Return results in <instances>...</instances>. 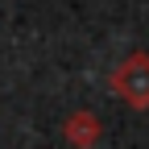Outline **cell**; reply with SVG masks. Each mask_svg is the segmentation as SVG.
<instances>
[{
  "label": "cell",
  "instance_id": "cell-1",
  "mask_svg": "<svg viewBox=\"0 0 149 149\" xmlns=\"http://www.w3.org/2000/svg\"><path fill=\"white\" fill-rule=\"evenodd\" d=\"M112 91L128 108H149V54L145 50H133L112 70Z\"/></svg>",
  "mask_w": 149,
  "mask_h": 149
},
{
  "label": "cell",
  "instance_id": "cell-2",
  "mask_svg": "<svg viewBox=\"0 0 149 149\" xmlns=\"http://www.w3.org/2000/svg\"><path fill=\"white\" fill-rule=\"evenodd\" d=\"M62 137H66V145L70 149H95V141L104 137V124H100V116L95 112H70V116L62 120Z\"/></svg>",
  "mask_w": 149,
  "mask_h": 149
}]
</instances>
